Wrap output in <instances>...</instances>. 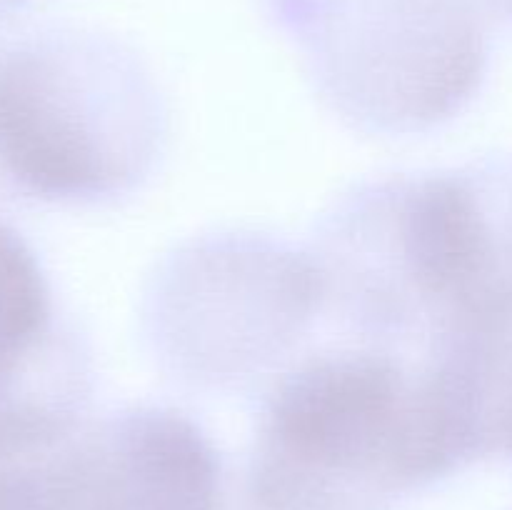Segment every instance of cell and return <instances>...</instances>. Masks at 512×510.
Listing matches in <instances>:
<instances>
[{"label": "cell", "mask_w": 512, "mask_h": 510, "mask_svg": "<svg viewBox=\"0 0 512 510\" xmlns=\"http://www.w3.org/2000/svg\"><path fill=\"white\" fill-rule=\"evenodd\" d=\"M458 375L375 348L300 360L258 420L253 498L263 510H383L485 453Z\"/></svg>", "instance_id": "obj_1"}, {"label": "cell", "mask_w": 512, "mask_h": 510, "mask_svg": "<svg viewBox=\"0 0 512 510\" xmlns=\"http://www.w3.org/2000/svg\"><path fill=\"white\" fill-rule=\"evenodd\" d=\"M158 143L148 75L115 45L40 35L0 48V180L85 203L133 185Z\"/></svg>", "instance_id": "obj_2"}, {"label": "cell", "mask_w": 512, "mask_h": 510, "mask_svg": "<svg viewBox=\"0 0 512 510\" xmlns=\"http://www.w3.org/2000/svg\"><path fill=\"white\" fill-rule=\"evenodd\" d=\"M293 20L335 88L375 100L385 85L408 118L458 108L485 68V30L470 0H293Z\"/></svg>", "instance_id": "obj_3"}, {"label": "cell", "mask_w": 512, "mask_h": 510, "mask_svg": "<svg viewBox=\"0 0 512 510\" xmlns=\"http://www.w3.org/2000/svg\"><path fill=\"white\" fill-rule=\"evenodd\" d=\"M60 510H225L213 440L170 408L108 415L50 460Z\"/></svg>", "instance_id": "obj_4"}, {"label": "cell", "mask_w": 512, "mask_h": 510, "mask_svg": "<svg viewBox=\"0 0 512 510\" xmlns=\"http://www.w3.org/2000/svg\"><path fill=\"white\" fill-rule=\"evenodd\" d=\"M80 393L83 373L60 335L40 260L0 218V465L68 443Z\"/></svg>", "instance_id": "obj_5"}, {"label": "cell", "mask_w": 512, "mask_h": 510, "mask_svg": "<svg viewBox=\"0 0 512 510\" xmlns=\"http://www.w3.org/2000/svg\"><path fill=\"white\" fill-rule=\"evenodd\" d=\"M465 370L490 450L512 455V300L440 345Z\"/></svg>", "instance_id": "obj_6"}, {"label": "cell", "mask_w": 512, "mask_h": 510, "mask_svg": "<svg viewBox=\"0 0 512 510\" xmlns=\"http://www.w3.org/2000/svg\"><path fill=\"white\" fill-rule=\"evenodd\" d=\"M0 510H60L50 463L0 465Z\"/></svg>", "instance_id": "obj_7"}, {"label": "cell", "mask_w": 512, "mask_h": 510, "mask_svg": "<svg viewBox=\"0 0 512 510\" xmlns=\"http://www.w3.org/2000/svg\"><path fill=\"white\" fill-rule=\"evenodd\" d=\"M23 3V0H0V15L10 13L13 8H18V5Z\"/></svg>", "instance_id": "obj_8"}, {"label": "cell", "mask_w": 512, "mask_h": 510, "mask_svg": "<svg viewBox=\"0 0 512 510\" xmlns=\"http://www.w3.org/2000/svg\"><path fill=\"white\" fill-rule=\"evenodd\" d=\"M493 3L498 5V8L503 10L505 15H510V18H512V0H493Z\"/></svg>", "instance_id": "obj_9"}]
</instances>
